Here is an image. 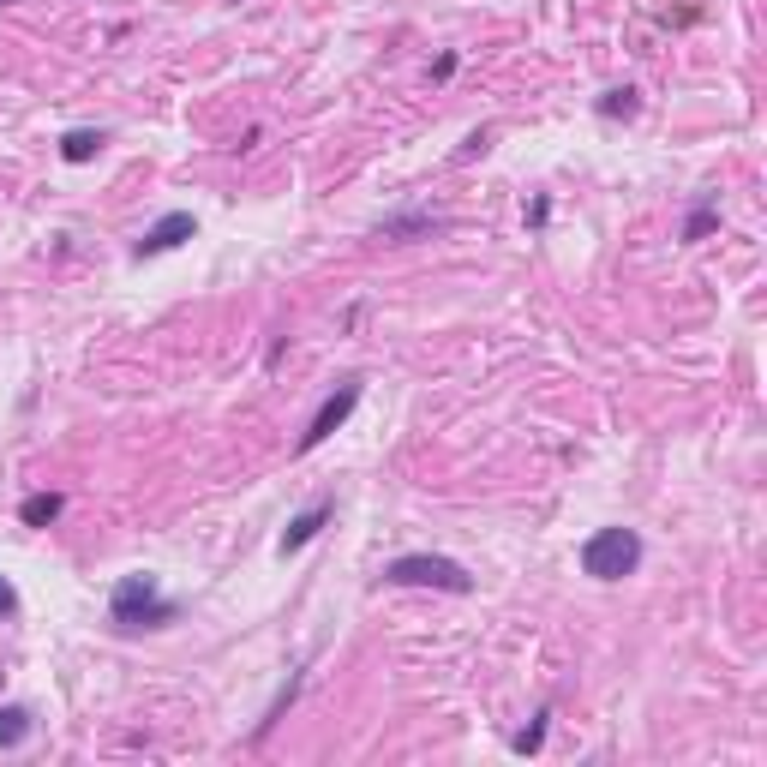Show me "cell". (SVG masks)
<instances>
[{"label": "cell", "mask_w": 767, "mask_h": 767, "mask_svg": "<svg viewBox=\"0 0 767 767\" xmlns=\"http://www.w3.org/2000/svg\"><path fill=\"white\" fill-rule=\"evenodd\" d=\"M642 570V534L636 528H600L582 540V576L594 582H624Z\"/></svg>", "instance_id": "obj_2"}, {"label": "cell", "mask_w": 767, "mask_h": 767, "mask_svg": "<svg viewBox=\"0 0 767 767\" xmlns=\"http://www.w3.org/2000/svg\"><path fill=\"white\" fill-rule=\"evenodd\" d=\"M546 216H552V198H534L528 204V228H546Z\"/></svg>", "instance_id": "obj_14"}, {"label": "cell", "mask_w": 767, "mask_h": 767, "mask_svg": "<svg viewBox=\"0 0 767 767\" xmlns=\"http://www.w3.org/2000/svg\"><path fill=\"white\" fill-rule=\"evenodd\" d=\"M438 228H444V216H432V210H402V216H384L372 234L390 240V246H402V240H420V234H438Z\"/></svg>", "instance_id": "obj_7"}, {"label": "cell", "mask_w": 767, "mask_h": 767, "mask_svg": "<svg viewBox=\"0 0 767 767\" xmlns=\"http://www.w3.org/2000/svg\"><path fill=\"white\" fill-rule=\"evenodd\" d=\"M108 618H114V630H162V624L180 618V606L162 594V582H156L150 570H138V576H120V582H114Z\"/></svg>", "instance_id": "obj_1"}, {"label": "cell", "mask_w": 767, "mask_h": 767, "mask_svg": "<svg viewBox=\"0 0 767 767\" xmlns=\"http://www.w3.org/2000/svg\"><path fill=\"white\" fill-rule=\"evenodd\" d=\"M36 732V720H30V708H18V702H6L0 708V750H18L24 738Z\"/></svg>", "instance_id": "obj_10"}, {"label": "cell", "mask_w": 767, "mask_h": 767, "mask_svg": "<svg viewBox=\"0 0 767 767\" xmlns=\"http://www.w3.org/2000/svg\"><path fill=\"white\" fill-rule=\"evenodd\" d=\"M450 72H456V54H438V60H432V78H438V84H444V78H450Z\"/></svg>", "instance_id": "obj_16"}, {"label": "cell", "mask_w": 767, "mask_h": 767, "mask_svg": "<svg viewBox=\"0 0 767 767\" xmlns=\"http://www.w3.org/2000/svg\"><path fill=\"white\" fill-rule=\"evenodd\" d=\"M384 582H390V588H444V594H468V588H474V576H468L456 558H438V552L390 558V564H384Z\"/></svg>", "instance_id": "obj_3"}, {"label": "cell", "mask_w": 767, "mask_h": 767, "mask_svg": "<svg viewBox=\"0 0 767 767\" xmlns=\"http://www.w3.org/2000/svg\"><path fill=\"white\" fill-rule=\"evenodd\" d=\"M192 234H198V216H192V210H168L162 222H150V228H144V240L132 246V258H162V252L186 246Z\"/></svg>", "instance_id": "obj_5"}, {"label": "cell", "mask_w": 767, "mask_h": 767, "mask_svg": "<svg viewBox=\"0 0 767 767\" xmlns=\"http://www.w3.org/2000/svg\"><path fill=\"white\" fill-rule=\"evenodd\" d=\"M714 222H720V204H714V198H696V210H690V222H684V240H702Z\"/></svg>", "instance_id": "obj_12"}, {"label": "cell", "mask_w": 767, "mask_h": 767, "mask_svg": "<svg viewBox=\"0 0 767 767\" xmlns=\"http://www.w3.org/2000/svg\"><path fill=\"white\" fill-rule=\"evenodd\" d=\"M0 6H6V0H0Z\"/></svg>", "instance_id": "obj_17"}, {"label": "cell", "mask_w": 767, "mask_h": 767, "mask_svg": "<svg viewBox=\"0 0 767 767\" xmlns=\"http://www.w3.org/2000/svg\"><path fill=\"white\" fill-rule=\"evenodd\" d=\"M102 144H108V132H96V126H72V132L60 138V156H66V162L78 168V162H90V156H96Z\"/></svg>", "instance_id": "obj_9"}, {"label": "cell", "mask_w": 767, "mask_h": 767, "mask_svg": "<svg viewBox=\"0 0 767 767\" xmlns=\"http://www.w3.org/2000/svg\"><path fill=\"white\" fill-rule=\"evenodd\" d=\"M594 108H600V120H630V114H636L642 102H636V90L624 84V90H606V96H600Z\"/></svg>", "instance_id": "obj_11"}, {"label": "cell", "mask_w": 767, "mask_h": 767, "mask_svg": "<svg viewBox=\"0 0 767 767\" xmlns=\"http://www.w3.org/2000/svg\"><path fill=\"white\" fill-rule=\"evenodd\" d=\"M330 510H336L330 498H318V504H306V510H300V516H294V522L282 528V540H276V552H282V558H294V552H306V546H312V540L324 534V522H330Z\"/></svg>", "instance_id": "obj_6"}, {"label": "cell", "mask_w": 767, "mask_h": 767, "mask_svg": "<svg viewBox=\"0 0 767 767\" xmlns=\"http://www.w3.org/2000/svg\"><path fill=\"white\" fill-rule=\"evenodd\" d=\"M360 396H366V384H360V378H342V384L318 402V414H312V426L300 432V444H294V450H300V456H312L330 432H342V426H348V414L360 408Z\"/></svg>", "instance_id": "obj_4"}, {"label": "cell", "mask_w": 767, "mask_h": 767, "mask_svg": "<svg viewBox=\"0 0 767 767\" xmlns=\"http://www.w3.org/2000/svg\"><path fill=\"white\" fill-rule=\"evenodd\" d=\"M60 510H66L60 492H30V498L18 504V522H24V528H48V522H60Z\"/></svg>", "instance_id": "obj_8"}, {"label": "cell", "mask_w": 767, "mask_h": 767, "mask_svg": "<svg viewBox=\"0 0 767 767\" xmlns=\"http://www.w3.org/2000/svg\"><path fill=\"white\" fill-rule=\"evenodd\" d=\"M546 720H552V708H540V714H534V726H528V732H516V744H510V750H516V756H534V750L546 744Z\"/></svg>", "instance_id": "obj_13"}, {"label": "cell", "mask_w": 767, "mask_h": 767, "mask_svg": "<svg viewBox=\"0 0 767 767\" xmlns=\"http://www.w3.org/2000/svg\"><path fill=\"white\" fill-rule=\"evenodd\" d=\"M12 612H18V594H12V582L0 576V618H12Z\"/></svg>", "instance_id": "obj_15"}]
</instances>
